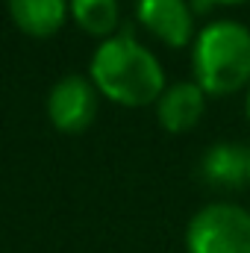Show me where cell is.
Returning <instances> with one entry per match:
<instances>
[{
	"label": "cell",
	"instance_id": "10",
	"mask_svg": "<svg viewBox=\"0 0 250 253\" xmlns=\"http://www.w3.org/2000/svg\"><path fill=\"white\" fill-rule=\"evenodd\" d=\"M203 6H215V3H224V6H239V3H248V0H200Z\"/></svg>",
	"mask_w": 250,
	"mask_h": 253
},
{
	"label": "cell",
	"instance_id": "5",
	"mask_svg": "<svg viewBox=\"0 0 250 253\" xmlns=\"http://www.w3.org/2000/svg\"><path fill=\"white\" fill-rule=\"evenodd\" d=\"M135 15L147 33L168 47H186L194 42V6L188 0H138Z\"/></svg>",
	"mask_w": 250,
	"mask_h": 253
},
{
	"label": "cell",
	"instance_id": "8",
	"mask_svg": "<svg viewBox=\"0 0 250 253\" xmlns=\"http://www.w3.org/2000/svg\"><path fill=\"white\" fill-rule=\"evenodd\" d=\"M12 24L33 39H50L62 30L65 18L71 15L68 0H6Z\"/></svg>",
	"mask_w": 250,
	"mask_h": 253
},
{
	"label": "cell",
	"instance_id": "2",
	"mask_svg": "<svg viewBox=\"0 0 250 253\" xmlns=\"http://www.w3.org/2000/svg\"><path fill=\"white\" fill-rule=\"evenodd\" d=\"M194 83L206 94H236L250 85V30L239 21H212L191 42Z\"/></svg>",
	"mask_w": 250,
	"mask_h": 253
},
{
	"label": "cell",
	"instance_id": "9",
	"mask_svg": "<svg viewBox=\"0 0 250 253\" xmlns=\"http://www.w3.org/2000/svg\"><path fill=\"white\" fill-rule=\"evenodd\" d=\"M68 3H71V18L83 33L100 42L118 33V24H121L118 0H68Z\"/></svg>",
	"mask_w": 250,
	"mask_h": 253
},
{
	"label": "cell",
	"instance_id": "12",
	"mask_svg": "<svg viewBox=\"0 0 250 253\" xmlns=\"http://www.w3.org/2000/svg\"><path fill=\"white\" fill-rule=\"evenodd\" d=\"M248 183H250V171H248Z\"/></svg>",
	"mask_w": 250,
	"mask_h": 253
},
{
	"label": "cell",
	"instance_id": "11",
	"mask_svg": "<svg viewBox=\"0 0 250 253\" xmlns=\"http://www.w3.org/2000/svg\"><path fill=\"white\" fill-rule=\"evenodd\" d=\"M245 115H248V121H250V85H248V100H245Z\"/></svg>",
	"mask_w": 250,
	"mask_h": 253
},
{
	"label": "cell",
	"instance_id": "7",
	"mask_svg": "<svg viewBox=\"0 0 250 253\" xmlns=\"http://www.w3.org/2000/svg\"><path fill=\"white\" fill-rule=\"evenodd\" d=\"M250 150L239 141H218L200 159V177L215 189H236L248 183Z\"/></svg>",
	"mask_w": 250,
	"mask_h": 253
},
{
	"label": "cell",
	"instance_id": "4",
	"mask_svg": "<svg viewBox=\"0 0 250 253\" xmlns=\"http://www.w3.org/2000/svg\"><path fill=\"white\" fill-rule=\"evenodd\" d=\"M97 100H100V91L88 77L68 74L53 83L47 94V118L59 132H68V135L85 132L97 118Z\"/></svg>",
	"mask_w": 250,
	"mask_h": 253
},
{
	"label": "cell",
	"instance_id": "1",
	"mask_svg": "<svg viewBox=\"0 0 250 253\" xmlns=\"http://www.w3.org/2000/svg\"><path fill=\"white\" fill-rule=\"evenodd\" d=\"M88 80L106 100L129 109L156 103L168 88L159 59L129 30H121L97 44L88 65Z\"/></svg>",
	"mask_w": 250,
	"mask_h": 253
},
{
	"label": "cell",
	"instance_id": "3",
	"mask_svg": "<svg viewBox=\"0 0 250 253\" xmlns=\"http://www.w3.org/2000/svg\"><path fill=\"white\" fill-rule=\"evenodd\" d=\"M188 253H250V212L236 203H209L186 227Z\"/></svg>",
	"mask_w": 250,
	"mask_h": 253
},
{
	"label": "cell",
	"instance_id": "6",
	"mask_svg": "<svg viewBox=\"0 0 250 253\" xmlns=\"http://www.w3.org/2000/svg\"><path fill=\"white\" fill-rule=\"evenodd\" d=\"M206 109V91L191 83H174L156 100V118L168 132H188Z\"/></svg>",
	"mask_w": 250,
	"mask_h": 253
}]
</instances>
